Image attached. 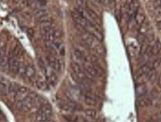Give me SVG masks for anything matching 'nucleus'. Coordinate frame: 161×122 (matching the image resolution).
<instances>
[{"label": "nucleus", "mask_w": 161, "mask_h": 122, "mask_svg": "<svg viewBox=\"0 0 161 122\" xmlns=\"http://www.w3.org/2000/svg\"><path fill=\"white\" fill-rule=\"evenodd\" d=\"M52 115V109L49 104H44L41 106L36 114V121H43L51 118Z\"/></svg>", "instance_id": "1"}, {"label": "nucleus", "mask_w": 161, "mask_h": 122, "mask_svg": "<svg viewBox=\"0 0 161 122\" xmlns=\"http://www.w3.org/2000/svg\"><path fill=\"white\" fill-rule=\"evenodd\" d=\"M45 74V77L46 81L48 82L49 85L50 86H54L58 82V78H57V74L54 73V70H52L49 66H46L43 69Z\"/></svg>", "instance_id": "2"}, {"label": "nucleus", "mask_w": 161, "mask_h": 122, "mask_svg": "<svg viewBox=\"0 0 161 122\" xmlns=\"http://www.w3.org/2000/svg\"><path fill=\"white\" fill-rule=\"evenodd\" d=\"M72 17L73 18L74 21L75 22V24L78 25L81 27L83 28L84 29H85V31L90 27V26L91 25V22L87 21L85 18H84L78 11L75 10V11H72Z\"/></svg>", "instance_id": "3"}, {"label": "nucleus", "mask_w": 161, "mask_h": 122, "mask_svg": "<svg viewBox=\"0 0 161 122\" xmlns=\"http://www.w3.org/2000/svg\"><path fill=\"white\" fill-rule=\"evenodd\" d=\"M18 108L24 112H29L35 106V97L28 96L26 99L20 103H17Z\"/></svg>", "instance_id": "4"}, {"label": "nucleus", "mask_w": 161, "mask_h": 122, "mask_svg": "<svg viewBox=\"0 0 161 122\" xmlns=\"http://www.w3.org/2000/svg\"><path fill=\"white\" fill-rule=\"evenodd\" d=\"M46 61L48 65L51 67L52 70H55V71H60L62 68V63L58 58H56L54 55H48L46 57Z\"/></svg>", "instance_id": "5"}, {"label": "nucleus", "mask_w": 161, "mask_h": 122, "mask_svg": "<svg viewBox=\"0 0 161 122\" xmlns=\"http://www.w3.org/2000/svg\"><path fill=\"white\" fill-rule=\"evenodd\" d=\"M49 44L48 47L55 54H59L60 55L63 56L65 54V47L64 45L62 43L58 41H53V42H47Z\"/></svg>", "instance_id": "6"}, {"label": "nucleus", "mask_w": 161, "mask_h": 122, "mask_svg": "<svg viewBox=\"0 0 161 122\" xmlns=\"http://www.w3.org/2000/svg\"><path fill=\"white\" fill-rule=\"evenodd\" d=\"M140 8V2L139 0H131L129 5H128V16L130 19L134 18V16L136 15L137 12L138 11Z\"/></svg>", "instance_id": "7"}, {"label": "nucleus", "mask_w": 161, "mask_h": 122, "mask_svg": "<svg viewBox=\"0 0 161 122\" xmlns=\"http://www.w3.org/2000/svg\"><path fill=\"white\" fill-rule=\"evenodd\" d=\"M28 96H29V89L25 86H20L16 92L14 98H15L16 102L20 103L26 99Z\"/></svg>", "instance_id": "8"}, {"label": "nucleus", "mask_w": 161, "mask_h": 122, "mask_svg": "<svg viewBox=\"0 0 161 122\" xmlns=\"http://www.w3.org/2000/svg\"><path fill=\"white\" fill-rule=\"evenodd\" d=\"M59 108L64 112H73L78 109V106L75 102L68 101L67 102H60L58 104Z\"/></svg>", "instance_id": "9"}, {"label": "nucleus", "mask_w": 161, "mask_h": 122, "mask_svg": "<svg viewBox=\"0 0 161 122\" xmlns=\"http://www.w3.org/2000/svg\"><path fill=\"white\" fill-rule=\"evenodd\" d=\"M44 39L46 42H53L55 40L59 39L62 37V32L59 29H54L49 33L44 35Z\"/></svg>", "instance_id": "10"}, {"label": "nucleus", "mask_w": 161, "mask_h": 122, "mask_svg": "<svg viewBox=\"0 0 161 122\" xmlns=\"http://www.w3.org/2000/svg\"><path fill=\"white\" fill-rule=\"evenodd\" d=\"M8 66H9V70L14 74H17L19 73L20 70V64L17 60V58L14 56H11L8 58Z\"/></svg>", "instance_id": "11"}, {"label": "nucleus", "mask_w": 161, "mask_h": 122, "mask_svg": "<svg viewBox=\"0 0 161 122\" xmlns=\"http://www.w3.org/2000/svg\"><path fill=\"white\" fill-rule=\"evenodd\" d=\"M10 83L7 80V79L3 76H0V95H6L8 94V86Z\"/></svg>", "instance_id": "12"}, {"label": "nucleus", "mask_w": 161, "mask_h": 122, "mask_svg": "<svg viewBox=\"0 0 161 122\" xmlns=\"http://www.w3.org/2000/svg\"><path fill=\"white\" fill-rule=\"evenodd\" d=\"M84 98H85L86 104L89 106H93L96 103V98L95 95L93 94L92 92H89V91L85 92V95H84Z\"/></svg>", "instance_id": "13"}, {"label": "nucleus", "mask_w": 161, "mask_h": 122, "mask_svg": "<svg viewBox=\"0 0 161 122\" xmlns=\"http://www.w3.org/2000/svg\"><path fill=\"white\" fill-rule=\"evenodd\" d=\"M151 104V98L147 94L143 95V96L139 97L138 104L141 107L148 106L150 105Z\"/></svg>", "instance_id": "14"}, {"label": "nucleus", "mask_w": 161, "mask_h": 122, "mask_svg": "<svg viewBox=\"0 0 161 122\" xmlns=\"http://www.w3.org/2000/svg\"><path fill=\"white\" fill-rule=\"evenodd\" d=\"M35 73H36V70H35V67H34L32 64H29V65L26 66V70H25L24 73V76L27 79H31L35 76Z\"/></svg>", "instance_id": "15"}, {"label": "nucleus", "mask_w": 161, "mask_h": 122, "mask_svg": "<svg viewBox=\"0 0 161 122\" xmlns=\"http://www.w3.org/2000/svg\"><path fill=\"white\" fill-rule=\"evenodd\" d=\"M161 51V42L159 40H156V41L151 45L150 55H156Z\"/></svg>", "instance_id": "16"}, {"label": "nucleus", "mask_w": 161, "mask_h": 122, "mask_svg": "<svg viewBox=\"0 0 161 122\" xmlns=\"http://www.w3.org/2000/svg\"><path fill=\"white\" fill-rule=\"evenodd\" d=\"M37 87L41 91H46L49 89V83L46 79H43V78H38L36 81Z\"/></svg>", "instance_id": "17"}, {"label": "nucleus", "mask_w": 161, "mask_h": 122, "mask_svg": "<svg viewBox=\"0 0 161 122\" xmlns=\"http://www.w3.org/2000/svg\"><path fill=\"white\" fill-rule=\"evenodd\" d=\"M153 70H154V69L153 68L152 65L149 64H144L141 66L139 71H140V74L142 76H148L149 73Z\"/></svg>", "instance_id": "18"}, {"label": "nucleus", "mask_w": 161, "mask_h": 122, "mask_svg": "<svg viewBox=\"0 0 161 122\" xmlns=\"http://www.w3.org/2000/svg\"><path fill=\"white\" fill-rule=\"evenodd\" d=\"M145 18H146V17H145L144 13L142 11H140V10H138L136 15L134 16V20H135L137 25H138V26H140V25L144 23Z\"/></svg>", "instance_id": "19"}, {"label": "nucleus", "mask_w": 161, "mask_h": 122, "mask_svg": "<svg viewBox=\"0 0 161 122\" xmlns=\"http://www.w3.org/2000/svg\"><path fill=\"white\" fill-rule=\"evenodd\" d=\"M85 114L88 118L90 119H96L98 117V112L96 110L93 109H87L85 111Z\"/></svg>", "instance_id": "20"}, {"label": "nucleus", "mask_w": 161, "mask_h": 122, "mask_svg": "<svg viewBox=\"0 0 161 122\" xmlns=\"http://www.w3.org/2000/svg\"><path fill=\"white\" fill-rule=\"evenodd\" d=\"M149 25L147 23H143V24H141L139 28V33L140 35H146L149 33Z\"/></svg>", "instance_id": "21"}, {"label": "nucleus", "mask_w": 161, "mask_h": 122, "mask_svg": "<svg viewBox=\"0 0 161 122\" xmlns=\"http://www.w3.org/2000/svg\"><path fill=\"white\" fill-rule=\"evenodd\" d=\"M128 52L132 57H135L138 53V47L134 43L128 45Z\"/></svg>", "instance_id": "22"}, {"label": "nucleus", "mask_w": 161, "mask_h": 122, "mask_svg": "<svg viewBox=\"0 0 161 122\" xmlns=\"http://www.w3.org/2000/svg\"><path fill=\"white\" fill-rule=\"evenodd\" d=\"M47 14H48V11H47V9L43 8H38L35 12V16L37 17V19L40 18V17H43V16L45 15H47Z\"/></svg>", "instance_id": "23"}, {"label": "nucleus", "mask_w": 161, "mask_h": 122, "mask_svg": "<svg viewBox=\"0 0 161 122\" xmlns=\"http://www.w3.org/2000/svg\"><path fill=\"white\" fill-rule=\"evenodd\" d=\"M19 88H20V86H18L17 83H10L9 86H8V94H12L14 96Z\"/></svg>", "instance_id": "24"}, {"label": "nucleus", "mask_w": 161, "mask_h": 122, "mask_svg": "<svg viewBox=\"0 0 161 122\" xmlns=\"http://www.w3.org/2000/svg\"><path fill=\"white\" fill-rule=\"evenodd\" d=\"M23 49H22L20 47H16L13 50L12 56L17 58V57H20L21 55H23Z\"/></svg>", "instance_id": "25"}, {"label": "nucleus", "mask_w": 161, "mask_h": 122, "mask_svg": "<svg viewBox=\"0 0 161 122\" xmlns=\"http://www.w3.org/2000/svg\"><path fill=\"white\" fill-rule=\"evenodd\" d=\"M65 120L68 122H77L78 120V116L74 115H66L63 116Z\"/></svg>", "instance_id": "26"}, {"label": "nucleus", "mask_w": 161, "mask_h": 122, "mask_svg": "<svg viewBox=\"0 0 161 122\" xmlns=\"http://www.w3.org/2000/svg\"><path fill=\"white\" fill-rule=\"evenodd\" d=\"M146 92H147V89L146 88V86H140L137 88V95H138V97L143 96V95L147 94Z\"/></svg>", "instance_id": "27"}, {"label": "nucleus", "mask_w": 161, "mask_h": 122, "mask_svg": "<svg viewBox=\"0 0 161 122\" xmlns=\"http://www.w3.org/2000/svg\"><path fill=\"white\" fill-rule=\"evenodd\" d=\"M54 30L52 26H43L41 27V32H42L43 35H46V34L49 33L51 31Z\"/></svg>", "instance_id": "28"}, {"label": "nucleus", "mask_w": 161, "mask_h": 122, "mask_svg": "<svg viewBox=\"0 0 161 122\" xmlns=\"http://www.w3.org/2000/svg\"><path fill=\"white\" fill-rule=\"evenodd\" d=\"M52 20H51V18H50V17H49L48 19H46V20H43V21L42 22H40V25H41V27H43V26H52Z\"/></svg>", "instance_id": "29"}, {"label": "nucleus", "mask_w": 161, "mask_h": 122, "mask_svg": "<svg viewBox=\"0 0 161 122\" xmlns=\"http://www.w3.org/2000/svg\"><path fill=\"white\" fill-rule=\"evenodd\" d=\"M160 66H161V57H160V58H157L154 61L153 64H152V67H153V68L155 70V69L159 68Z\"/></svg>", "instance_id": "30"}, {"label": "nucleus", "mask_w": 161, "mask_h": 122, "mask_svg": "<svg viewBox=\"0 0 161 122\" xmlns=\"http://www.w3.org/2000/svg\"><path fill=\"white\" fill-rule=\"evenodd\" d=\"M27 34L29 37L33 38L34 35H35V31H34V29H32V28H29V29H27Z\"/></svg>", "instance_id": "31"}, {"label": "nucleus", "mask_w": 161, "mask_h": 122, "mask_svg": "<svg viewBox=\"0 0 161 122\" xmlns=\"http://www.w3.org/2000/svg\"><path fill=\"white\" fill-rule=\"evenodd\" d=\"M36 122H37V121H36ZM40 122H54V121L53 120H51V118H49V119H48V120H46V121H40Z\"/></svg>", "instance_id": "32"}, {"label": "nucleus", "mask_w": 161, "mask_h": 122, "mask_svg": "<svg viewBox=\"0 0 161 122\" xmlns=\"http://www.w3.org/2000/svg\"><path fill=\"white\" fill-rule=\"evenodd\" d=\"M158 85H159L160 87L161 88V76L159 78V79H158Z\"/></svg>", "instance_id": "33"}, {"label": "nucleus", "mask_w": 161, "mask_h": 122, "mask_svg": "<svg viewBox=\"0 0 161 122\" xmlns=\"http://www.w3.org/2000/svg\"><path fill=\"white\" fill-rule=\"evenodd\" d=\"M83 122H92V121H85Z\"/></svg>", "instance_id": "34"}, {"label": "nucleus", "mask_w": 161, "mask_h": 122, "mask_svg": "<svg viewBox=\"0 0 161 122\" xmlns=\"http://www.w3.org/2000/svg\"><path fill=\"white\" fill-rule=\"evenodd\" d=\"M154 1H156V0H154Z\"/></svg>", "instance_id": "35"}, {"label": "nucleus", "mask_w": 161, "mask_h": 122, "mask_svg": "<svg viewBox=\"0 0 161 122\" xmlns=\"http://www.w3.org/2000/svg\"><path fill=\"white\" fill-rule=\"evenodd\" d=\"M85 1H87V0H85Z\"/></svg>", "instance_id": "36"}]
</instances>
